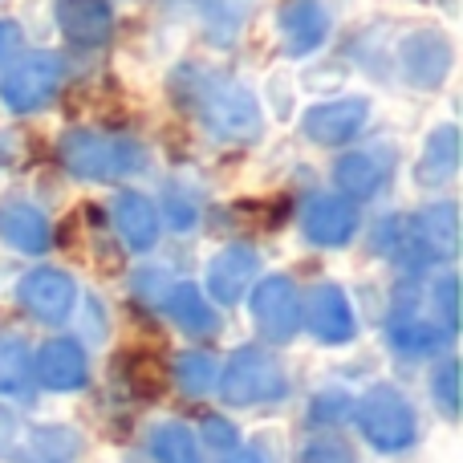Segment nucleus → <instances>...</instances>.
<instances>
[{"mask_svg": "<svg viewBox=\"0 0 463 463\" xmlns=\"http://www.w3.org/2000/svg\"><path fill=\"white\" fill-rule=\"evenodd\" d=\"M5 456L21 459V463H73V456H78V435L70 427H33V431L16 427Z\"/></svg>", "mask_w": 463, "mask_h": 463, "instance_id": "obj_13", "label": "nucleus"}, {"mask_svg": "<svg viewBox=\"0 0 463 463\" xmlns=\"http://www.w3.org/2000/svg\"><path fill=\"white\" fill-rule=\"evenodd\" d=\"M33 374L49 386V391H78L86 383V354H81L78 342L70 337H57V342H45L33 362Z\"/></svg>", "mask_w": 463, "mask_h": 463, "instance_id": "obj_11", "label": "nucleus"}, {"mask_svg": "<svg viewBox=\"0 0 463 463\" xmlns=\"http://www.w3.org/2000/svg\"><path fill=\"white\" fill-rule=\"evenodd\" d=\"M329 33V16L317 0H288L280 8V37H285L288 53H313Z\"/></svg>", "mask_w": 463, "mask_h": 463, "instance_id": "obj_18", "label": "nucleus"}, {"mask_svg": "<svg viewBox=\"0 0 463 463\" xmlns=\"http://www.w3.org/2000/svg\"><path fill=\"white\" fill-rule=\"evenodd\" d=\"M358 423H362V435H366L378 451H402L415 443V411H411V402L402 399L399 391H391V386H378V391H370L366 399H362Z\"/></svg>", "mask_w": 463, "mask_h": 463, "instance_id": "obj_5", "label": "nucleus"}, {"mask_svg": "<svg viewBox=\"0 0 463 463\" xmlns=\"http://www.w3.org/2000/svg\"><path fill=\"white\" fill-rule=\"evenodd\" d=\"M297 463H354V456L342 439H313L309 448L297 456Z\"/></svg>", "mask_w": 463, "mask_h": 463, "instance_id": "obj_29", "label": "nucleus"}, {"mask_svg": "<svg viewBox=\"0 0 463 463\" xmlns=\"http://www.w3.org/2000/svg\"><path fill=\"white\" fill-rule=\"evenodd\" d=\"M435 309L443 313V334H456L459 329V285L456 277H443L439 285H435Z\"/></svg>", "mask_w": 463, "mask_h": 463, "instance_id": "obj_28", "label": "nucleus"}, {"mask_svg": "<svg viewBox=\"0 0 463 463\" xmlns=\"http://www.w3.org/2000/svg\"><path fill=\"white\" fill-rule=\"evenodd\" d=\"M342 411H345V399L342 394H334V419H342ZM321 415H329V402H317V419Z\"/></svg>", "mask_w": 463, "mask_h": 463, "instance_id": "obj_32", "label": "nucleus"}, {"mask_svg": "<svg viewBox=\"0 0 463 463\" xmlns=\"http://www.w3.org/2000/svg\"><path fill=\"white\" fill-rule=\"evenodd\" d=\"M203 443L216 451H232L236 448V431H232L224 419H203Z\"/></svg>", "mask_w": 463, "mask_h": 463, "instance_id": "obj_30", "label": "nucleus"}, {"mask_svg": "<svg viewBox=\"0 0 463 463\" xmlns=\"http://www.w3.org/2000/svg\"><path fill=\"white\" fill-rule=\"evenodd\" d=\"M309 329L326 345H342L354 337L350 301H345V293L337 285H317L309 293Z\"/></svg>", "mask_w": 463, "mask_h": 463, "instance_id": "obj_14", "label": "nucleus"}, {"mask_svg": "<svg viewBox=\"0 0 463 463\" xmlns=\"http://www.w3.org/2000/svg\"><path fill=\"white\" fill-rule=\"evenodd\" d=\"M57 86H61V57L33 53L16 70H8V78L0 81V98H5L8 110L29 114V110H41L57 94Z\"/></svg>", "mask_w": 463, "mask_h": 463, "instance_id": "obj_6", "label": "nucleus"}, {"mask_svg": "<svg viewBox=\"0 0 463 463\" xmlns=\"http://www.w3.org/2000/svg\"><path fill=\"white\" fill-rule=\"evenodd\" d=\"M383 179H386V163L374 151H354L337 163V187L350 195H374Z\"/></svg>", "mask_w": 463, "mask_h": 463, "instance_id": "obj_23", "label": "nucleus"}, {"mask_svg": "<svg viewBox=\"0 0 463 463\" xmlns=\"http://www.w3.org/2000/svg\"><path fill=\"white\" fill-rule=\"evenodd\" d=\"M305 232L317 244H345L358 232V208L337 195H313L305 203Z\"/></svg>", "mask_w": 463, "mask_h": 463, "instance_id": "obj_16", "label": "nucleus"}, {"mask_svg": "<svg viewBox=\"0 0 463 463\" xmlns=\"http://www.w3.org/2000/svg\"><path fill=\"white\" fill-rule=\"evenodd\" d=\"M459 167V130L456 127H439L423 146L419 159V184H448Z\"/></svg>", "mask_w": 463, "mask_h": 463, "instance_id": "obj_22", "label": "nucleus"}, {"mask_svg": "<svg viewBox=\"0 0 463 463\" xmlns=\"http://www.w3.org/2000/svg\"><path fill=\"white\" fill-rule=\"evenodd\" d=\"M21 305L33 313L37 321H65L73 309V297H78V288H73V280L65 277V272L57 269H37L29 272V277L21 280Z\"/></svg>", "mask_w": 463, "mask_h": 463, "instance_id": "obj_8", "label": "nucleus"}, {"mask_svg": "<svg viewBox=\"0 0 463 463\" xmlns=\"http://www.w3.org/2000/svg\"><path fill=\"white\" fill-rule=\"evenodd\" d=\"M220 391H224L232 407H252V402L285 399L288 383H285V370L277 366V358H269L260 345H244L224 366Z\"/></svg>", "mask_w": 463, "mask_h": 463, "instance_id": "obj_4", "label": "nucleus"}, {"mask_svg": "<svg viewBox=\"0 0 463 463\" xmlns=\"http://www.w3.org/2000/svg\"><path fill=\"white\" fill-rule=\"evenodd\" d=\"M61 163L81 179H122L143 163L138 143L98 130H70L61 138Z\"/></svg>", "mask_w": 463, "mask_h": 463, "instance_id": "obj_3", "label": "nucleus"}, {"mask_svg": "<svg viewBox=\"0 0 463 463\" xmlns=\"http://www.w3.org/2000/svg\"><path fill=\"white\" fill-rule=\"evenodd\" d=\"M163 305H167L171 321H179L187 334H216L220 329L216 309L203 301V293L195 285H175L167 297H163Z\"/></svg>", "mask_w": 463, "mask_h": 463, "instance_id": "obj_21", "label": "nucleus"}, {"mask_svg": "<svg viewBox=\"0 0 463 463\" xmlns=\"http://www.w3.org/2000/svg\"><path fill=\"white\" fill-rule=\"evenodd\" d=\"M370 118V106L362 98H342V102H326V106H313L305 114V135L321 146H334V143H350Z\"/></svg>", "mask_w": 463, "mask_h": 463, "instance_id": "obj_9", "label": "nucleus"}, {"mask_svg": "<svg viewBox=\"0 0 463 463\" xmlns=\"http://www.w3.org/2000/svg\"><path fill=\"white\" fill-rule=\"evenodd\" d=\"M151 456L159 463H200V448L184 423H163L151 435Z\"/></svg>", "mask_w": 463, "mask_h": 463, "instance_id": "obj_25", "label": "nucleus"}, {"mask_svg": "<svg viewBox=\"0 0 463 463\" xmlns=\"http://www.w3.org/2000/svg\"><path fill=\"white\" fill-rule=\"evenodd\" d=\"M114 220H118V232L127 236V244L135 252L155 248V240H159V212H155V203L146 195H122L114 203Z\"/></svg>", "mask_w": 463, "mask_h": 463, "instance_id": "obj_20", "label": "nucleus"}, {"mask_svg": "<svg viewBox=\"0 0 463 463\" xmlns=\"http://www.w3.org/2000/svg\"><path fill=\"white\" fill-rule=\"evenodd\" d=\"M378 244L407 269H423V264L451 260L459 248V212L456 203H435V208L419 212L407 220H386Z\"/></svg>", "mask_w": 463, "mask_h": 463, "instance_id": "obj_2", "label": "nucleus"}, {"mask_svg": "<svg viewBox=\"0 0 463 463\" xmlns=\"http://www.w3.org/2000/svg\"><path fill=\"white\" fill-rule=\"evenodd\" d=\"M451 70V45L439 33H415V37L402 41V73H407L415 86L431 90L448 78Z\"/></svg>", "mask_w": 463, "mask_h": 463, "instance_id": "obj_10", "label": "nucleus"}, {"mask_svg": "<svg viewBox=\"0 0 463 463\" xmlns=\"http://www.w3.org/2000/svg\"><path fill=\"white\" fill-rule=\"evenodd\" d=\"M224 463H264L260 451H236V456H228Z\"/></svg>", "mask_w": 463, "mask_h": 463, "instance_id": "obj_33", "label": "nucleus"}, {"mask_svg": "<svg viewBox=\"0 0 463 463\" xmlns=\"http://www.w3.org/2000/svg\"><path fill=\"white\" fill-rule=\"evenodd\" d=\"M252 277H256V252L248 244H228L208 269V293L220 305H236Z\"/></svg>", "mask_w": 463, "mask_h": 463, "instance_id": "obj_17", "label": "nucleus"}, {"mask_svg": "<svg viewBox=\"0 0 463 463\" xmlns=\"http://www.w3.org/2000/svg\"><path fill=\"white\" fill-rule=\"evenodd\" d=\"M16 49H21V29L13 21H0V70L16 57Z\"/></svg>", "mask_w": 463, "mask_h": 463, "instance_id": "obj_31", "label": "nucleus"}, {"mask_svg": "<svg viewBox=\"0 0 463 463\" xmlns=\"http://www.w3.org/2000/svg\"><path fill=\"white\" fill-rule=\"evenodd\" d=\"M175 378L187 394H208L220 378V362L212 358L208 350H187V354H179V362H175Z\"/></svg>", "mask_w": 463, "mask_h": 463, "instance_id": "obj_26", "label": "nucleus"}, {"mask_svg": "<svg viewBox=\"0 0 463 463\" xmlns=\"http://www.w3.org/2000/svg\"><path fill=\"white\" fill-rule=\"evenodd\" d=\"M33 358L21 337H0V394H29Z\"/></svg>", "mask_w": 463, "mask_h": 463, "instance_id": "obj_24", "label": "nucleus"}, {"mask_svg": "<svg viewBox=\"0 0 463 463\" xmlns=\"http://www.w3.org/2000/svg\"><path fill=\"white\" fill-rule=\"evenodd\" d=\"M57 24L73 45H102L114 29V13L106 0H57Z\"/></svg>", "mask_w": 463, "mask_h": 463, "instance_id": "obj_15", "label": "nucleus"}, {"mask_svg": "<svg viewBox=\"0 0 463 463\" xmlns=\"http://www.w3.org/2000/svg\"><path fill=\"white\" fill-rule=\"evenodd\" d=\"M252 317L272 342H288L301 321V297L288 277H269L252 293Z\"/></svg>", "mask_w": 463, "mask_h": 463, "instance_id": "obj_7", "label": "nucleus"}, {"mask_svg": "<svg viewBox=\"0 0 463 463\" xmlns=\"http://www.w3.org/2000/svg\"><path fill=\"white\" fill-rule=\"evenodd\" d=\"M0 240L8 248H16V252L41 256L53 244V232H49L45 216L37 208H29V203H5L0 208Z\"/></svg>", "mask_w": 463, "mask_h": 463, "instance_id": "obj_19", "label": "nucleus"}, {"mask_svg": "<svg viewBox=\"0 0 463 463\" xmlns=\"http://www.w3.org/2000/svg\"><path fill=\"white\" fill-rule=\"evenodd\" d=\"M386 334H391V345H394V350H399V354H411V358L435 354L443 342H448V334H443V329H435L431 321L415 313V301H411L407 288H402L399 305H394V317H391V326H386Z\"/></svg>", "mask_w": 463, "mask_h": 463, "instance_id": "obj_12", "label": "nucleus"}, {"mask_svg": "<svg viewBox=\"0 0 463 463\" xmlns=\"http://www.w3.org/2000/svg\"><path fill=\"white\" fill-rule=\"evenodd\" d=\"M175 94L216 138L248 143L260 130V110H256L252 94L212 70H179Z\"/></svg>", "mask_w": 463, "mask_h": 463, "instance_id": "obj_1", "label": "nucleus"}, {"mask_svg": "<svg viewBox=\"0 0 463 463\" xmlns=\"http://www.w3.org/2000/svg\"><path fill=\"white\" fill-rule=\"evenodd\" d=\"M431 391H435V402L443 407V415L456 419L459 415V366L456 362H443L431 378Z\"/></svg>", "mask_w": 463, "mask_h": 463, "instance_id": "obj_27", "label": "nucleus"}]
</instances>
